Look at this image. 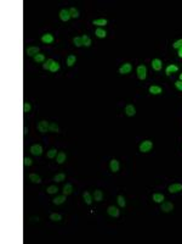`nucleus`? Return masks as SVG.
Masks as SVG:
<instances>
[{"label": "nucleus", "instance_id": "1", "mask_svg": "<svg viewBox=\"0 0 182 244\" xmlns=\"http://www.w3.org/2000/svg\"><path fill=\"white\" fill-rule=\"evenodd\" d=\"M153 148V143L151 141H143L140 144V151L141 153H148Z\"/></svg>", "mask_w": 182, "mask_h": 244}, {"label": "nucleus", "instance_id": "2", "mask_svg": "<svg viewBox=\"0 0 182 244\" xmlns=\"http://www.w3.org/2000/svg\"><path fill=\"white\" fill-rule=\"evenodd\" d=\"M136 72H137V77L141 81H144L146 77H147V67L144 65H140L137 67V70H136Z\"/></svg>", "mask_w": 182, "mask_h": 244}, {"label": "nucleus", "instance_id": "3", "mask_svg": "<svg viewBox=\"0 0 182 244\" xmlns=\"http://www.w3.org/2000/svg\"><path fill=\"white\" fill-rule=\"evenodd\" d=\"M131 70H133V65L130 64V62H125V64H123L119 69V73L120 75H127L130 73Z\"/></svg>", "mask_w": 182, "mask_h": 244}, {"label": "nucleus", "instance_id": "4", "mask_svg": "<svg viewBox=\"0 0 182 244\" xmlns=\"http://www.w3.org/2000/svg\"><path fill=\"white\" fill-rule=\"evenodd\" d=\"M160 210L163 212H170L174 210V204L171 201H163L162 203V206H160Z\"/></svg>", "mask_w": 182, "mask_h": 244}, {"label": "nucleus", "instance_id": "5", "mask_svg": "<svg viewBox=\"0 0 182 244\" xmlns=\"http://www.w3.org/2000/svg\"><path fill=\"white\" fill-rule=\"evenodd\" d=\"M49 126H50V123L47 121H40L38 123V131L40 133H46L49 131Z\"/></svg>", "mask_w": 182, "mask_h": 244}, {"label": "nucleus", "instance_id": "6", "mask_svg": "<svg viewBox=\"0 0 182 244\" xmlns=\"http://www.w3.org/2000/svg\"><path fill=\"white\" fill-rule=\"evenodd\" d=\"M30 153H32L33 155H36V156L42 155V153H43V147L40 145V144H34V145L30 147Z\"/></svg>", "mask_w": 182, "mask_h": 244}, {"label": "nucleus", "instance_id": "7", "mask_svg": "<svg viewBox=\"0 0 182 244\" xmlns=\"http://www.w3.org/2000/svg\"><path fill=\"white\" fill-rule=\"evenodd\" d=\"M163 67V62L160 59H153L152 60V69L154 71H160Z\"/></svg>", "mask_w": 182, "mask_h": 244}, {"label": "nucleus", "instance_id": "8", "mask_svg": "<svg viewBox=\"0 0 182 244\" xmlns=\"http://www.w3.org/2000/svg\"><path fill=\"white\" fill-rule=\"evenodd\" d=\"M107 212H108L109 216H112V217H118V216H119V209L115 207V206H113V205L108 206Z\"/></svg>", "mask_w": 182, "mask_h": 244}, {"label": "nucleus", "instance_id": "9", "mask_svg": "<svg viewBox=\"0 0 182 244\" xmlns=\"http://www.w3.org/2000/svg\"><path fill=\"white\" fill-rule=\"evenodd\" d=\"M167 191H169L170 193H177V192L182 191V184L181 183H172V184L169 186Z\"/></svg>", "mask_w": 182, "mask_h": 244}, {"label": "nucleus", "instance_id": "10", "mask_svg": "<svg viewBox=\"0 0 182 244\" xmlns=\"http://www.w3.org/2000/svg\"><path fill=\"white\" fill-rule=\"evenodd\" d=\"M60 19H61L63 22L69 21V19H71L69 10H66V9H63V10H61V11H60Z\"/></svg>", "mask_w": 182, "mask_h": 244}, {"label": "nucleus", "instance_id": "11", "mask_svg": "<svg viewBox=\"0 0 182 244\" xmlns=\"http://www.w3.org/2000/svg\"><path fill=\"white\" fill-rule=\"evenodd\" d=\"M53 40H55V38L51 33H45L42 37V42L45 44H51V43H53Z\"/></svg>", "mask_w": 182, "mask_h": 244}, {"label": "nucleus", "instance_id": "12", "mask_svg": "<svg viewBox=\"0 0 182 244\" xmlns=\"http://www.w3.org/2000/svg\"><path fill=\"white\" fill-rule=\"evenodd\" d=\"M125 114L127 116H130V117L136 115V109H135V106L133 105V104H129V105L125 106Z\"/></svg>", "mask_w": 182, "mask_h": 244}, {"label": "nucleus", "instance_id": "13", "mask_svg": "<svg viewBox=\"0 0 182 244\" xmlns=\"http://www.w3.org/2000/svg\"><path fill=\"white\" fill-rule=\"evenodd\" d=\"M119 161L118 160H115V159H113V160H111V164H109V167H111V171L112 172H118L119 171Z\"/></svg>", "mask_w": 182, "mask_h": 244}, {"label": "nucleus", "instance_id": "14", "mask_svg": "<svg viewBox=\"0 0 182 244\" xmlns=\"http://www.w3.org/2000/svg\"><path fill=\"white\" fill-rule=\"evenodd\" d=\"M39 54V47H29L27 49V55L28 56H35Z\"/></svg>", "mask_w": 182, "mask_h": 244}, {"label": "nucleus", "instance_id": "15", "mask_svg": "<svg viewBox=\"0 0 182 244\" xmlns=\"http://www.w3.org/2000/svg\"><path fill=\"white\" fill-rule=\"evenodd\" d=\"M66 197L67 195H65V194H63V195H58L52 200V203L55 205H61V204H63V203L66 201Z\"/></svg>", "mask_w": 182, "mask_h": 244}, {"label": "nucleus", "instance_id": "16", "mask_svg": "<svg viewBox=\"0 0 182 244\" xmlns=\"http://www.w3.org/2000/svg\"><path fill=\"white\" fill-rule=\"evenodd\" d=\"M66 159H67V155H66V153H63V151H60L56 156L57 164H63V162L66 161Z\"/></svg>", "mask_w": 182, "mask_h": 244}, {"label": "nucleus", "instance_id": "17", "mask_svg": "<svg viewBox=\"0 0 182 244\" xmlns=\"http://www.w3.org/2000/svg\"><path fill=\"white\" fill-rule=\"evenodd\" d=\"M94 199H95V201H102V199H103V192L100 191V189H96V191L94 192Z\"/></svg>", "mask_w": 182, "mask_h": 244}, {"label": "nucleus", "instance_id": "18", "mask_svg": "<svg viewBox=\"0 0 182 244\" xmlns=\"http://www.w3.org/2000/svg\"><path fill=\"white\" fill-rule=\"evenodd\" d=\"M29 181L30 182H33V183H42V178H40V176L39 175H36V173H30L29 175Z\"/></svg>", "mask_w": 182, "mask_h": 244}, {"label": "nucleus", "instance_id": "19", "mask_svg": "<svg viewBox=\"0 0 182 244\" xmlns=\"http://www.w3.org/2000/svg\"><path fill=\"white\" fill-rule=\"evenodd\" d=\"M149 93L154 94V95H158V94L162 93V88L159 87V85H151V87H149Z\"/></svg>", "mask_w": 182, "mask_h": 244}, {"label": "nucleus", "instance_id": "20", "mask_svg": "<svg viewBox=\"0 0 182 244\" xmlns=\"http://www.w3.org/2000/svg\"><path fill=\"white\" fill-rule=\"evenodd\" d=\"M179 71V67H177L176 65H169L165 69V73L169 76V75H171V73H174V72H177Z\"/></svg>", "mask_w": 182, "mask_h": 244}, {"label": "nucleus", "instance_id": "21", "mask_svg": "<svg viewBox=\"0 0 182 244\" xmlns=\"http://www.w3.org/2000/svg\"><path fill=\"white\" fill-rule=\"evenodd\" d=\"M72 192H73V186L71 183H67V184H65V187H63V194L65 195H69V194H72Z\"/></svg>", "mask_w": 182, "mask_h": 244}, {"label": "nucleus", "instance_id": "22", "mask_svg": "<svg viewBox=\"0 0 182 244\" xmlns=\"http://www.w3.org/2000/svg\"><path fill=\"white\" fill-rule=\"evenodd\" d=\"M83 198H84V201H85L88 205H91V204H92V198H91V195H90L89 192H84V193H83Z\"/></svg>", "mask_w": 182, "mask_h": 244}, {"label": "nucleus", "instance_id": "23", "mask_svg": "<svg viewBox=\"0 0 182 244\" xmlns=\"http://www.w3.org/2000/svg\"><path fill=\"white\" fill-rule=\"evenodd\" d=\"M95 34H96V37H98V38H106L107 32L104 29H102V28H96V31H95Z\"/></svg>", "mask_w": 182, "mask_h": 244}, {"label": "nucleus", "instance_id": "24", "mask_svg": "<svg viewBox=\"0 0 182 244\" xmlns=\"http://www.w3.org/2000/svg\"><path fill=\"white\" fill-rule=\"evenodd\" d=\"M152 198H153V200L156 203H163V200H164V195L160 194V193H154Z\"/></svg>", "mask_w": 182, "mask_h": 244}, {"label": "nucleus", "instance_id": "25", "mask_svg": "<svg viewBox=\"0 0 182 244\" xmlns=\"http://www.w3.org/2000/svg\"><path fill=\"white\" fill-rule=\"evenodd\" d=\"M76 62V56L75 55H69L67 57V66H73Z\"/></svg>", "mask_w": 182, "mask_h": 244}, {"label": "nucleus", "instance_id": "26", "mask_svg": "<svg viewBox=\"0 0 182 244\" xmlns=\"http://www.w3.org/2000/svg\"><path fill=\"white\" fill-rule=\"evenodd\" d=\"M92 25L95 26H106L107 25V20L106 19H97L92 21Z\"/></svg>", "mask_w": 182, "mask_h": 244}, {"label": "nucleus", "instance_id": "27", "mask_svg": "<svg viewBox=\"0 0 182 244\" xmlns=\"http://www.w3.org/2000/svg\"><path fill=\"white\" fill-rule=\"evenodd\" d=\"M69 13H71V17H73V19H78V17L80 16L79 15V10L78 9H75V7H71L69 9Z\"/></svg>", "mask_w": 182, "mask_h": 244}, {"label": "nucleus", "instance_id": "28", "mask_svg": "<svg viewBox=\"0 0 182 244\" xmlns=\"http://www.w3.org/2000/svg\"><path fill=\"white\" fill-rule=\"evenodd\" d=\"M50 220L51 221H55V222H58V221L62 220V216L60 214H57V212H53V214L50 215Z\"/></svg>", "mask_w": 182, "mask_h": 244}, {"label": "nucleus", "instance_id": "29", "mask_svg": "<svg viewBox=\"0 0 182 244\" xmlns=\"http://www.w3.org/2000/svg\"><path fill=\"white\" fill-rule=\"evenodd\" d=\"M81 39H83V45H85V47H90L91 45V39L89 35H86V34L81 35Z\"/></svg>", "mask_w": 182, "mask_h": 244}, {"label": "nucleus", "instance_id": "30", "mask_svg": "<svg viewBox=\"0 0 182 244\" xmlns=\"http://www.w3.org/2000/svg\"><path fill=\"white\" fill-rule=\"evenodd\" d=\"M49 131L57 133L58 131H60V128H58V125L56 123V122H51V123H50V126H49Z\"/></svg>", "mask_w": 182, "mask_h": 244}, {"label": "nucleus", "instance_id": "31", "mask_svg": "<svg viewBox=\"0 0 182 244\" xmlns=\"http://www.w3.org/2000/svg\"><path fill=\"white\" fill-rule=\"evenodd\" d=\"M73 43H74L76 48H80L83 45V39H81V37H74L73 38Z\"/></svg>", "mask_w": 182, "mask_h": 244}, {"label": "nucleus", "instance_id": "32", "mask_svg": "<svg viewBox=\"0 0 182 244\" xmlns=\"http://www.w3.org/2000/svg\"><path fill=\"white\" fill-rule=\"evenodd\" d=\"M65 178H66V175L65 173H57L53 177V181H55V182H62V181H65Z\"/></svg>", "mask_w": 182, "mask_h": 244}, {"label": "nucleus", "instance_id": "33", "mask_svg": "<svg viewBox=\"0 0 182 244\" xmlns=\"http://www.w3.org/2000/svg\"><path fill=\"white\" fill-rule=\"evenodd\" d=\"M117 201H118V204H119V206H121V207H124V206L126 205L125 198L123 197V195H118V198H117Z\"/></svg>", "mask_w": 182, "mask_h": 244}, {"label": "nucleus", "instance_id": "34", "mask_svg": "<svg viewBox=\"0 0 182 244\" xmlns=\"http://www.w3.org/2000/svg\"><path fill=\"white\" fill-rule=\"evenodd\" d=\"M52 64H53V60H52V59H47L46 62H44L43 69H44V70H50V67H51Z\"/></svg>", "mask_w": 182, "mask_h": 244}, {"label": "nucleus", "instance_id": "35", "mask_svg": "<svg viewBox=\"0 0 182 244\" xmlns=\"http://www.w3.org/2000/svg\"><path fill=\"white\" fill-rule=\"evenodd\" d=\"M57 154L58 153H57L56 149H50V150L47 151V157L49 159H53L55 156H57Z\"/></svg>", "mask_w": 182, "mask_h": 244}, {"label": "nucleus", "instance_id": "36", "mask_svg": "<svg viewBox=\"0 0 182 244\" xmlns=\"http://www.w3.org/2000/svg\"><path fill=\"white\" fill-rule=\"evenodd\" d=\"M34 61L35 62H44L45 61V55L44 54H38V55L34 56Z\"/></svg>", "mask_w": 182, "mask_h": 244}, {"label": "nucleus", "instance_id": "37", "mask_svg": "<svg viewBox=\"0 0 182 244\" xmlns=\"http://www.w3.org/2000/svg\"><path fill=\"white\" fill-rule=\"evenodd\" d=\"M58 70H60V64H58L57 61H53V64L51 65V67H50V71L51 72H57Z\"/></svg>", "mask_w": 182, "mask_h": 244}, {"label": "nucleus", "instance_id": "38", "mask_svg": "<svg viewBox=\"0 0 182 244\" xmlns=\"http://www.w3.org/2000/svg\"><path fill=\"white\" fill-rule=\"evenodd\" d=\"M46 192H47L49 194H55V193L58 192V188H57L56 186H50V187H47Z\"/></svg>", "mask_w": 182, "mask_h": 244}, {"label": "nucleus", "instance_id": "39", "mask_svg": "<svg viewBox=\"0 0 182 244\" xmlns=\"http://www.w3.org/2000/svg\"><path fill=\"white\" fill-rule=\"evenodd\" d=\"M182 47V39H179V40H176V42L172 44V48H175V49H179Z\"/></svg>", "mask_w": 182, "mask_h": 244}, {"label": "nucleus", "instance_id": "40", "mask_svg": "<svg viewBox=\"0 0 182 244\" xmlns=\"http://www.w3.org/2000/svg\"><path fill=\"white\" fill-rule=\"evenodd\" d=\"M23 164H24V166H30L32 164H33V161H32L30 157H24V159H23Z\"/></svg>", "mask_w": 182, "mask_h": 244}, {"label": "nucleus", "instance_id": "41", "mask_svg": "<svg viewBox=\"0 0 182 244\" xmlns=\"http://www.w3.org/2000/svg\"><path fill=\"white\" fill-rule=\"evenodd\" d=\"M23 111H24V112H29V111H30V104H29V103H24V105H23Z\"/></svg>", "mask_w": 182, "mask_h": 244}, {"label": "nucleus", "instance_id": "42", "mask_svg": "<svg viewBox=\"0 0 182 244\" xmlns=\"http://www.w3.org/2000/svg\"><path fill=\"white\" fill-rule=\"evenodd\" d=\"M175 87H176L177 89H179V90H181V92H182V81H180V79H179V81H176V82H175Z\"/></svg>", "mask_w": 182, "mask_h": 244}, {"label": "nucleus", "instance_id": "43", "mask_svg": "<svg viewBox=\"0 0 182 244\" xmlns=\"http://www.w3.org/2000/svg\"><path fill=\"white\" fill-rule=\"evenodd\" d=\"M27 134H28V128H27V126H24L23 127V135L27 137Z\"/></svg>", "mask_w": 182, "mask_h": 244}, {"label": "nucleus", "instance_id": "44", "mask_svg": "<svg viewBox=\"0 0 182 244\" xmlns=\"http://www.w3.org/2000/svg\"><path fill=\"white\" fill-rule=\"evenodd\" d=\"M177 54H179V57H181V59H182V47H181V48H179V51H177Z\"/></svg>", "mask_w": 182, "mask_h": 244}, {"label": "nucleus", "instance_id": "45", "mask_svg": "<svg viewBox=\"0 0 182 244\" xmlns=\"http://www.w3.org/2000/svg\"><path fill=\"white\" fill-rule=\"evenodd\" d=\"M180 81H182V73L180 75Z\"/></svg>", "mask_w": 182, "mask_h": 244}]
</instances>
